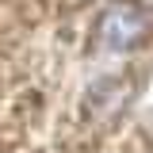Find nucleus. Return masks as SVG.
<instances>
[{
    "instance_id": "1",
    "label": "nucleus",
    "mask_w": 153,
    "mask_h": 153,
    "mask_svg": "<svg viewBox=\"0 0 153 153\" xmlns=\"http://www.w3.org/2000/svg\"><path fill=\"white\" fill-rule=\"evenodd\" d=\"M153 35V16L142 0H107L92 16L88 42L100 57H126Z\"/></svg>"
}]
</instances>
